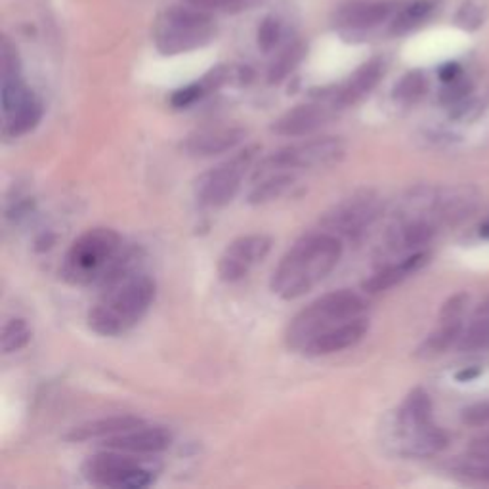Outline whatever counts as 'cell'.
Here are the masks:
<instances>
[{
	"label": "cell",
	"mask_w": 489,
	"mask_h": 489,
	"mask_svg": "<svg viewBox=\"0 0 489 489\" xmlns=\"http://www.w3.org/2000/svg\"><path fill=\"white\" fill-rule=\"evenodd\" d=\"M363 296L341 289L316 298L291 319L285 343L304 356L319 358L348 350L369 331Z\"/></svg>",
	"instance_id": "obj_1"
},
{
	"label": "cell",
	"mask_w": 489,
	"mask_h": 489,
	"mask_svg": "<svg viewBox=\"0 0 489 489\" xmlns=\"http://www.w3.org/2000/svg\"><path fill=\"white\" fill-rule=\"evenodd\" d=\"M157 285L136 264L102 285V294L88 311V327L102 336H120L138 325L155 301Z\"/></svg>",
	"instance_id": "obj_2"
},
{
	"label": "cell",
	"mask_w": 489,
	"mask_h": 489,
	"mask_svg": "<svg viewBox=\"0 0 489 489\" xmlns=\"http://www.w3.org/2000/svg\"><path fill=\"white\" fill-rule=\"evenodd\" d=\"M343 256V239L331 232H316L298 239L283 254L269 287L283 301H296L327 278Z\"/></svg>",
	"instance_id": "obj_3"
},
{
	"label": "cell",
	"mask_w": 489,
	"mask_h": 489,
	"mask_svg": "<svg viewBox=\"0 0 489 489\" xmlns=\"http://www.w3.org/2000/svg\"><path fill=\"white\" fill-rule=\"evenodd\" d=\"M136 262V256L122 247L120 236L112 228H92L77 237L62 264V278L79 287L102 285L120 269Z\"/></svg>",
	"instance_id": "obj_4"
},
{
	"label": "cell",
	"mask_w": 489,
	"mask_h": 489,
	"mask_svg": "<svg viewBox=\"0 0 489 489\" xmlns=\"http://www.w3.org/2000/svg\"><path fill=\"white\" fill-rule=\"evenodd\" d=\"M216 35L214 20L194 6H170L153 27L155 46L165 56H176L209 45Z\"/></svg>",
	"instance_id": "obj_5"
},
{
	"label": "cell",
	"mask_w": 489,
	"mask_h": 489,
	"mask_svg": "<svg viewBox=\"0 0 489 489\" xmlns=\"http://www.w3.org/2000/svg\"><path fill=\"white\" fill-rule=\"evenodd\" d=\"M402 438L403 453L427 457L442 452L447 445V434L434 425L432 402L423 388H415L396 411L394 423Z\"/></svg>",
	"instance_id": "obj_6"
},
{
	"label": "cell",
	"mask_w": 489,
	"mask_h": 489,
	"mask_svg": "<svg viewBox=\"0 0 489 489\" xmlns=\"http://www.w3.org/2000/svg\"><path fill=\"white\" fill-rule=\"evenodd\" d=\"M346 153V144L336 136H321L301 144L281 147L278 152L266 157L261 165L254 169L253 178L271 172H293L306 169H319L338 162Z\"/></svg>",
	"instance_id": "obj_7"
},
{
	"label": "cell",
	"mask_w": 489,
	"mask_h": 489,
	"mask_svg": "<svg viewBox=\"0 0 489 489\" xmlns=\"http://www.w3.org/2000/svg\"><path fill=\"white\" fill-rule=\"evenodd\" d=\"M261 147L249 145L214 169L203 172L195 182V199L203 207H224L232 203L243 186L244 176L253 169Z\"/></svg>",
	"instance_id": "obj_8"
},
{
	"label": "cell",
	"mask_w": 489,
	"mask_h": 489,
	"mask_svg": "<svg viewBox=\"0 0 489 489\" xmlns=\"http://www.w3.org/2000/svg\"><path fill=\"white\" fill-rule=\"evenodd\" d=\"M83 474L94 485L115 489H144L155 480V474L144 467L134 453L119 450L88 457L83 465Z\"/></svg>",
	"instance_id": "obj_9"
},
{
	"label": "cell",
	"mask_w": 489,
	"mask_h": 489,
	"mask_svg": "<svg viewBox=\"0 0 489 489\" xmlns=\"http://www.w3.org/2000/svg\"><path fill=\"white\" fill-rule=\"evenodd\" d=\"M378 211V197L373 192H361L348 197L325 216L323 228L341 239L356 237L373 224Z\"/></svg>",
	"instance_id": "obj_10"
},
{
	"label": "cell",
	"mask_w": 489,
	"mask_h": 489,
	"mask_svg": "<svg viewBox=\"0 0 489 489\" xmlns=\"http://www.w3.org/2000/svg\"><path fill=\"white\" fill-rule=\"evenodd\" d=\"M271 251V237L264 234L241 236L224 249L219 261V276L222 281L236 283L247 278L251 271L264 262Z\"/></svg>",
	"instance_id": "obj_11"
},
{
	"label": "cell",
	"mask_w": 489,
	"mask_h": 489,
	"mask_svg": "<svg viewBox=\"0 0 489 489\" xmlns=\"http://www.w3.org/2000/svg\"><path fill=\"white\" fill-rule=\"evenodd\" d=\"M333 105L321 102L294 105L293 110L283 113L274 125H271V132H276L279 136H291V138L310 136L323 125H327L333 117Z\"/></svg>",
	"instance_id": "obj_12"
},
{
	"label": "cell",
	"mask_w": 489,
	"mask_h": 489,
	"mask_svg": "<svg viewBox=\"0 0 489 489\" xmlns=\"http://www.w3.org/2000/svg\"><path fill=\"white\" fill-rule=\"evenodd\" d=\"M172 443V434L162 427L142 425L128 432L117 434L113 438L104 440L107 450H119L134 455H152L169 450Z\"/></svg>",
	"instance_id": "obj_13"
},
{
	"label": "cell",
	"mask_w": 489,
	"mask_h": 489,
	"mask_svg": "<svg viewBox=\"0 0 489 489\" xmlns=\"http://www.w3.org/2000/svg\"><path fill=\"white\" fill-rule=\"evenodd\" d=\"M247 132L239 127H219L205 128L189 134L184 142V152L189 157H214L226 152H232L243 140Z\"/></svg>",
	"instance_id": "obj_14"
},
{
	"label": "cell",
	"mask_w": 489,
	"mask_h": 489,
	"mask_svg": "<svg viewBox=\"0 0 489 489\" xmlns=\"http://www.w3.org/2000/svg\"><path fill=\"white\" fill-rule=\"evenodd\" d=\"M385 75V62L380 58H373L352 75L346 83L333 92L329 98L335 110H346V107L358 104L365 96H369L371 90L378 85V80Z\"/></svg>",
	"instance_id": "obj_15"
},
{
	"label": "cell",
	"mask_w": 489,
	"mask_h": 489,
	"mask_svg": "<svg viewBox=\"0 0 489 489\" xmlns=\"http://www.w3.org/2000/svg\"><path fill=\"white\" fill-rule=\"evenodd\" d=\"M392 12V3H363V0H356V3L344 4L336 10L335 25L352 31L373 29V27L386 21Z\"/></svg>",
	"instance_id": "obj_16"
},
{
	"label": "cell",
	"mask_w": 489,
	"mask_h": 489,
	"mask_svg": "<svg viewBox=\"0 0 489 489\" xmlns=\"http://www.w3.org/2000/svg\"><path fill=\"white\" fill-rule=\"evenodd\" d=\"M430 254L425 251L413 253L410 256H405L403 261L396 262V264H388L383 269H378L375 276H371L363 283V289L367 293H383L386 289L396 287L398 283H402L403 279L410 278L411 274H415L417 269L423 268L428 262Z\"/></svg>",
	"instance_id": "obj_17"
},
{
	"label": "cell",
	"mask_w": 489,
	"mask_h": 489,
	"mask_svg": "<svg viewBox=\"0 0 489 489\" xmlns=\"http://www.w3.org/2000/svg\"><path fill=\"white\" fill-rule=\"evenodd\" d=\"M145 425L142 419L122 415V417H107V419H96L85 423L80 427H75L70 434H67V440L71 442H88V440H107L113 438L117 434L128 432L132 428H138Z\"/></svg>",
	"instance_id": "obj_18"
},
{
	"label": "cell",
	"mask_w": 489,
	"mask_h": 489,
	"mask_svg": "<svg viewBox=\"0 0 489 489\" xmlns=\"http://www.w3.org/2000/svg\"><path fill=\"white\" fill-rule=\"evenodd\" d=\"M43 119V104L31 92L23 102L3 112V134L4 138H20L31 132Z\"/></svg>",
	"instance_id": "obj_19"
},
{
	"label": "cell",
	"mask_w": 489,
	"mask_h": 489,
	"mask_svg": "<svg viewBox=\"0 0 489 489\" xmlns=\"http://www.w3.org/2000/svg\"><path fill=\"white\" fill-rule=\"evenodd\" d=\"M465 333V323L463 319L457 321H443L440 319V325L436 331H432L423 344H420L415 352V356L420 360H434L442 354H445L452 346L459 344L460 336Z\"/></svg>",
	"instance_id": "obj_20"
},
{
	"label": "cell",
	"mask_w": 489,
	"mask_h": 489,
	"mask_svg": "<svg viewBox=\"0 0 489 489\" xmlns=\"http://www.w3.org/2000/svg\"><path fill=\"white\" fill-rule=\"evenodd\" d=\"M253 189L249 192L247 201L251 205H266L276 199L287 195L296 184V174L293 172H271L253 178Z\"/></svg>",
	"instance_id": "obj_21"
},
{
	"label": "cell",
	"mask_w": 489,
	"mask_h": 489,
	"mask_svg": "<svg viewBox=\"0 0 489 489\" xmlns=\"http://www.w3.org/2000/svg\"><path fill=\"white\" fill-rule=\"evenodd\" d=\"M457 348L460 352H478L489 348V301L477 310Z\"/></svg>",
	"instance_id": "obj_22"
},
{
	"label": "cell",
	"mask_w": 489,
	"mask_h": 489,
	"mask_svg": "<svg viewBox=\"0 0 489 489\" xmlns=\"http://www.w3.org/2000/svg\"><path fill=\"white\" fill-rule=\"evenodd\" d=\"M434 12V3L432 0H415L410 6H405L396 20L392 21V33L396 35H403L413 31L415 27H419L423 23L430 13Z\"/></svg>",
	"instance_id": "obj_23"
},
{
	"label": "cell",
	"mask_w": 489,
	"mask_h": 489,
	"mask_svg": "<svg viewBox=\"0 0 489 489\" xmlns=\"http://www.w3.org/2000/svg\"><path fill=\"white\" fill-rule=\"evenodd\" d=\"M304 52L306 50L301 43H294V45H289L287 48H285L269 65V71H268L269 83L278 85L283 79H287L294 71V67L301 63V60L304 58Z\"/></svg>",
	"instance_id": "obj_24"
},
{
	"label": "cell",
	"mask_w": 489,
	"mask_h": 489,
	"mask_svg": "<svg viewBox=\"0 0 489 489\" xmlns=\"http://www.w3.org/2000/svg\"><path fill=\"white\" fill-rule=\"evenodd\" d=\"M434 226L428 220H411L402 226L394 239V244H400L402 249H417L420 244H427L434 237Z\"/></svg>",
	"instance_id": "obj_25"
},
{
	"label": "cell",
	"mask_w": 489,
	"mask_h": 489,
	"mask_svg": "<svg viewBox=\"0 0 489 489\" xmlns=\"http://www.w3.org/2000/svg\"><path fill=\"white\" fill-rule=\"evenodd\" d=\"M33 336V331L29 327V323L21 318H13L10 319L4 329H3V352L4 354H13V352H20L29 344Z\"/></svg>",
	"instance_id": "obj_26"
},
{
	"label": "cell",
	"mask_w": 489,
	"mask_h": 489,
	"mask_svg": "<svg viewBox=\"0 0 489 489\" xmlns=\"http://www.w3.org/2000/svg\"><path fill=\"white\" fill-rule=\"evenodd\" d=\"M427 79L420 71L407 73L394 88V98L402 104H415L425 96Z\"/></svg>",
	"instance_id": "obj_27"
},
{
	"label": "cell",
	"mask_w": 489,
	"mask_h": 489,
	"mask_svg": "<svg viewBox=\"0 0 489 489\" xmlns=\"http://www.w3.org/2000/svg\"><path fill=\"white\" fill-rule=\"evenodd\" d=\"M281 38V23L276 18H266L258 27V46L264 52H271Z\"/></svg>",
	"instance_id": "obj_28"
},
{
	"label": "cell",
	"mask_w": 489,
	"mask_h": 489,
	"mask_svg": "<svg viewBox=\"0 0 489 489\" xmlns=\"http://www.w3.org/2000/svg\"><path fill=\"white\" fill-rule=\"evenodd\" d=\"M184 3L194 8H199L203 12L234 13L243 10V6L247 4V0H184Z\"/></svg>",
	"instance_id": "obj_29"
},
{
	"label": "cell",
	"mask_w": 489,
	"mask_h": 489,
	"mask_svg": "<svg viewBox=\"0 0 489 489\" xmlns=\"http://www.w3.org/2000/svg\"><path fill=\"white\" fill-rule=\"evenodd\" d=\"M0 58H3V79L21 75L18 50L16 46H12V43L6 37L3 38V46H0Z\"/></svg>",
	"instance_id": "obj_30"
},
{
	"label": "cell",
	"mask_w": 489,
	"mask_h": 489,
	"mask_svg": "<svg viewBox=\"0 0 489 489\" xmlns=\"http://www.w3.org/2000/svg\"><path fill=\"white\" fill-rule=\"evenodd\" d=\"M468 304V294L467 293H457L452 298H447L440 310V319L443 321H457L463 319L465 310Z\"/></svg>",
	"instance_id": "obj_31"
},
{
	"label": "cell",
	"mask_w": 489,
	"mask_h": 489,
	"mask_svg": "<svg viewBox=\"0 0 489 489\" xmlns=\"http://www.w3.org/2000/svg\"><path fill=\"white\" fill-rule=\"evenodd\" d=\"M470 83L467 79H457L453 80V83H447L443 92H442V102H445L447 105H457V104H463L468 94H470Z\"/></svg>",
	"instance_id": "obj_32"
},
{
	"label": "cell",
	"mask_w": 489,
	"mask_h": 489,
	"mask_svg": "<svg viewBox=\"0 0 489 489\" xmlns=\"http://www.w3.org/2000/svg\"><path fill=\"white\" fill-rule=\"evenodd\" d=\"M459 23L467 29H478L484 23V8L477 3H467L459 12Z\"/></svg>",
	"instance_id": "obj_33"
},
{
	"label": "cell",
	"mask_w": 489,
	"mask_h": 489,
	"mask_svg": "<svg viewBox=\"0 0 489 489\" xmlns=\"http://www.w3.org/2000/svg\"><path fill=\"white\" fill-rule=\"evenodd\" d=\"M463 420L470 427L489 425V400L467 407V410L463 411Z\"/></svg>",
	"instance_id": "obj_34"
},
{
	"label": "cell",
	"mask_w": 489,
	"mask_h": 489,
	"mask_svg": "<svg viewBox=\"0 0 489 489\" xmlns=\"http://www.w3.org/2000/svg\"><path fill=\"white\" fill-rule=\"evenodd\" d=\"M485 460H489V432L472 440L467 457V463H485Z\"/></svg>",
	"instance_id": "obj_35"
},
{
	"label": "cell",
	"mask_w": 489,
	"mask_h": 489,
	"mask_svg": "<svg viewBox=\"0 0 489 489\" xmlns=\"http://www.w3.org/2000/svg\"><path fill=\"white\" fill-rule=\"evenodd\" d=\"M460 470L470 478L489 482V460H485V463H465Z\"/></svg>",
	"instance_id": "obj_36"
},
{
	"label": "cell",
	"mask_w": 489,
	"mask_h": 489,
	"mask_svg": "<svg viewBox=\"0 0 489 489\" xmlns=\"http://www.w3.org/2000/svg\"><path fill=\"white\" fill-rule=\"evenodd\" d=\"M463 77V70H460V65L459 63H445L440 67V79H442V83L447 85V83H453V80L460 79Z\"/></svg>",
	"instance_id": "obj_37"
},
{
	"label": "cell",
	"mask_w": 489,
	"mask_h": 489,
	"mask_svg": "<svg viewBox=\"0 0 489 489\" xmlns=\"http://www.w3.org/2000/svg\"><path fill=\"white\" fill-rule=\"evenodd\" d=\"M480 373H482V369H478V367H468V369H463L457 373V380H460V383H468V380L477 378Z\"/></svg>",
	"instance_id": "obj_38"
},
{
	"label": "cell",
	"mask_w": 489,
	"mask_h": 489,
	"mask_svg": "<svg viewBox=\"0 0 489 489\" xmlns=\"http://www.w3.org/2000/svg\"><path fill=\"white\" fill-rule=\"evenodd\" d=\"M480 236L485 237V239H489V219L480 226Z\"/></svg>",
	"instance_id": "obj_39"
}]
</instances>
